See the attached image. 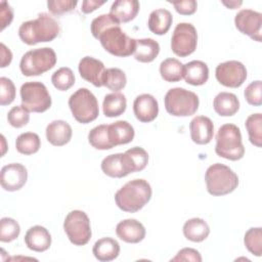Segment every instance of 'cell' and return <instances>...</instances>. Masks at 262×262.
<instances>
[{"label": "cell", "mask_w": 262, "mask_h": 262, "mask_svg": "<svg viewBox=\"0 0 262 262\" xmlns=\"http://www.w3.org/2000/svg\"><path fill=\"white\" fill-rule=\"evenodd\" d=\"M59 34L58 23L48 13H39L37 18L25 21L18 29L20 40L28 45L51 42Z\"/></svg>", "instance_id": "6da1fadb"}, {"label": "cell", "mask_w": 262, "mask_h": 262, "mask_svg": "<svg viewBox=\"0 0 262 262\" xmlns=\"http://www.w3.org/2000/svg\"><path fill=\"white\" fill-rule=\"evenodd\" d=\"M151 193V186L146 180L133 179L116 192L115 202L122 211L135 213L149 202Z\"/></svg>", "instance_id": "7a4b0ae2"}, {"label": "cell", "mask_w": 262, "mask_h": 262, "mask_svg": "<svg viewBox=\"0 0 262 262\" xmlns=\"http://www.w3.org/2000/svg\"><path fill=\"white\" fill-rule=\"evenodd\" d=\"M215 152L226 160L237 161L245 155L239 128L234 124L222 125L216 134Z\"/></svg>", "instance_id": "3957f363"}, {"label": "cell", "mask_w": 262, "mask_h": 262, "mask_svg": "<svg viewBox=\"0 0 262 262\" xmlns=\"http://www.w3.org/2000/svg\"><path fill=\"white\" fill-rule=\"evenodd\" d=\"M207 190L214 196L225 195L238 185L237 175L226 165L216 163L211 165L205 174Z\"/></svg>", "instance_id": "277c9868"}, {"label": "cell", "mask_w": 262, "mask_h": 262, "mask_svg": "<svg viewBox=\"0 0 262 262\" xmlns=\"http://www.w3.org/2000/svg\"><path fill=\"white\" fill-rule=\"evenodd\" d=\"M97 40L105 51L118 57H127L134 53L136 39L129 37L120 27V25L112 26L102 31Z\"/></svg>", "instance_id": "5b68a950"}, {"label": "cell", "mask_w": 262, "mask_h": 262, "mask_svg": "<svg viewBox=\"0 0 262 262\" xmlns=\"http://www.w3.org/2000/svg\"><path fill=\"white\" fill-rule=\"evenodd\" d=\"M165 108L174 117H189L196 113L200 104L198 95L184 88L175 87L165 95Z\"/></svg>", "instance_id": "8992f818"}, {"label": "cell", "mask_w": 262, "mask_h": 262, "mask_svg": "<svg viewBox=\"0 0 262 262\" xmlns=\"http://www.w3.org/2000/svg\"><path fill=\"white\" fill-rule=\"evenodd\" d=\"M55 63V51L50 47H42L26 52L20 59L19 69L24 76L33 77L51 70Z\"/></svg>", "instance_id": "52a82bcc"}, {"label": "cell", "mask_w": 262, "mask_h": 262, "mask_svg": "<svg viewBox=\"0 0 262 262\" xmlns=\"http://www.w3.org/2000/svg\"><path fill=\"white\" fill-rule=\"evenodd\" d=\"M69 106L75 120L81 124L94 121L99 115L98 102L87 88H79L69 98Z\"/></svg>", "instance_id": "ba28073f"}, {"label": "cell", "mask_w": 262, "mask_h": 262, "mask_svg": "<svg viewBox=\"0 0 262 262\" xmlns=\"http://www.w3.org/2000/svg\"><path fill=\"white\" fill-rule=\"evenodd\" d=\"M21 105L29 112L44 113L51 106V97L41 82H27L20 87Z\"/></svg>", "instance_id": "9c48e42d"}, {"label": "cell", "mask_w": 262, "mask_h": 262, "mask_svg": "<svg viewBox=\"0 0 262 262\" xmlns=\"http://www.w3.org/2000/svg\"><path fill=\"white\" fill-rule=\"evenodd\" d=\"M63 229L70 242L75 246H84L91 238L90 220L81 210L71 211L64 218Z\"/></svg>", "instance_id": "30bf717a"}, {"label": "cell", "mask_w": 262, "mask_h": 262, "mask_svg": "<svg viewBox=\"0 0 262 262\" xmlns=\"http://www.w3.org/2000/svg\"><path fill=\"white\" fill-rule=\"evenodd\" d=\"M198 33L193 25L189 23L178 24L171 38V49L180 57L190 55L196 49Z\"/></svg>", "instance_id": "8fae6325"}, {"label": "cell", "mask_w": 262, "mask_h": 262, "mask_svg": "<svg viewBox=\"0 0 262 262\" xmlns=\"http://www.w3.org/2000/svg\"><path fill=\"white\" fill-rule=\"evenodd\" d=\"M215 76L221 85L229 88H237L247 79V69L241 61L228 60L216 67Z\"/></svg>", "instance_id": "7c38bea8"}, {"label": "cell", "mask_w": 262, "mask_h": 262, "mask_svg": "<svg viewBox=\"0 0 262 262\" xmlns=\"http://www.w3.org/2000/svg\"><path fill=\"white\" fill-rule=\"evenodd\" d=\"M235 28L244 35L257 42H261L262 14L252 9H242L234 17Z\"/></svg>", "instance_id": "4fadbf2b"}, {"label": "cell", "mask_w": 262, "mask_h": 262, "mask_svg": "<svg viewBox=\"0 0 262 262\" xmlns=\"http://www.w3.org/2000/svg\"><path fill=\"white\" fill-rule=\"evenodd\" d=\"M28 180V171L19 163L5 165L1 169L0 183L6 191H16L20 189Z\"/></svg>", "instance_id": "5bb4252c"}, {"label": "cell", "mask_w": 262, "mask_h": 262, "mask_svg": "<svg viewBox=\"0 0 262 262\" xmlns=\"http://www.w3.org/2000/svg\"><path fill=\"white\" fill-rule=\"evenodd\" d=\"M80 76L87 82H90L95 87L103 86V76L105 68L102 61L92 56L83 57L78 66Z\"/></svg>", "instance_id": "9a60e30c"}, {"label": "cell", "mask_w": 262, "mask_h": 262, "mask_svg": "<svg viewBox=\"0 0 262 262\" xmlns=\"http://www.w3.org/2000/svg\"><path fill=\"white\" fill-rule=\"evenodd\" d=\"M133 112L138 121L142 123L152 122L159 114L158 100L151 94H140L133 102Z\"/></svg>", "instance_id": "2e32d148"}, {"label": "cell", "mask_w": 262, "mask_h": 262, "mask_svg": "<svg viewBox=\"0 0 262 262\" xmlns=\"http://www.w3.org/2000/svg\"><path fill=\"white\" fill-rule=\"evenodd\" d=\"M190 138L196 144H208L214 135V124L210 118L196 116L189 123Z\"/></svg>", "instance_id": "e0dca14e"}, {"label": "cell", "mask_w": 262, "mask_h": 262, "mask_svg": "<svg viewBox=\"0 0 262 262\" xmlns=\"http://www.w3.org/2000/svg\"><path fill=\"white\" fill-rule=\"evenodd\" d=\"M116 233L120 239L129 244H137L145 237V228L136 219H125L117 224Z\"/></svg>", "instance_id": "ac0fdd59"}, {"label": "cell", "mask_w": 262, "mask_h": 262, "mask_svg": "<svg viewBox=\"0 0 262 262\" xmlns=\"http://www.w3.org/2000/svg\"><path fill=\"white\" fill-rule=\"evenodd\" d=\"M25 244L30 250L41 253L50 248L51 235L45 227L35 225L30 227L26 232Z\"/></svg>", "instance_id": "d6986e66"}, {"label": "cell", "mask_w": 262, "mask_h": 262, "mask_svg": "<svg viewBox=\"0 0 262 262\" xmlns=\"http://www.w3.org/2000/svg\"><path fill=\"white\" fill-rule=\"evenodd\" d=\"M46 138L54 146H62L70 142L73 130L69 123L63 120H54L46 127Z\"/></svg>", "instance_id": "ffe728a7"}, {"label": "cell", "mask_w": 262, "mask_h": 262, "mask_svg": "<svg viewBox=\"0 0 262 262\" xmlns=\"http://www.w3.org/2000/svg\"><path fill=\"white\" fill-rule=\"evenodd\" d=\"M140 8L137 0H117L110 9V14L119 23L125 24L133 20Z\"/></svg>", "instance_id": "44dd1931"}, {"label": "cell", "mask_w": 262, "mask_h": 262, "mask_svg": "<svg viewBox=\"0 0 262 262\" xmlns=\"http://www.w3.org/2000/svg\"><path fill=\"white\" fill-rule=\"evenodd\" d=\"M183 79L192 86L204 85L209 79V68L202 60H191L183 64Z\"/></svg>", "instance_id": "7402d4cb"}, {"label": "cell", "mask_w": 262, "mask_h": 262, "mask_svg": "<svg viewBox=\"0 0 262 262\" xmlns=\"http://www.w3.org/2000/svg\"><path fill=\"white\" fill-rule=\"evenodd\" d=\"M134 135V128L127 121L120 120L108 125V137L114 146L131 142Z\"/></svg>", "instance_id": "603a6c76"}, {"label": "cell", "mask_w": 262, "mask_h": 262, "mask_svg": "<svg viewBox=\"0 0 262 262\" xmlns=\"http://www.w3.org/2000/svg\"><path fill=\"white\" fill-rule=\"evenodd\" d=\"M123 161L128 174L140 172L146 167L148 163V154L144 148L140 146H134L127 149L123 154Z\"/></svg>", "instance_id": "cb8c5ba5"}, {"label": "cell", "mask_w": 262, "mask_h": 262, "mask_svg": "<svg viewBox=\"0 0 262 262\" xmlns=\"http://www.w3.org/2000/svg\"><path fill=\"white\" fill-rule=\"evenodd\" d=\"M92 252L98 261L108 262L115 260L119 256L120 245L112 237H102L95 242Z\"/></svg>", "instance_id": "d4e9b609"}, {"label": "cell", "mask_w": 262, "mask_h": 262, "mask_svg": "<svg viewBox=\"0 0 262 262\" xmlns=\"http://www.w3.org/2000/svg\"><path fill=\"white\" fill-rule=\"evenodd\" d=\"M215 112L221 117H230L237 113L239 101L235 94L230 92H220L213 100Z\"/></svg>", "instance_id": "484cf974"}, {"label": "cell", "mask_w": 262, "mask_h": 262, "mask_svg": "<svg viewBox=\"0 0 262 262\" xmlns=\"http://www.w3.org/2000/svg\"><path fill=\"white\" fill-rule=\"evenodd\" d=\"M173 16L171 12L165 8H159L150 12L147 20L148 29L156 35L166 34L172 25Z\"/></svg>", "instance_id": "4316f807"}, {"label": "cell", "mask_w": 262, "mask_h": 262, "mask_svg": "<svg viewBox=\"0 0 262 262\" xmlns=\"http://www.w3.org/2000/svg\"><path fill=\"white\" fill-rule=\"evenodd\" d=\"M160 53L159 43L151 39H136V45L134 50V58L139 62H151Z\"/></svg>", "instance_id": "83f0119b"}, {"label": "cell", "mask_w": 262, "mask_h": 262, "mask_svg": "<svg viewBox=\"0 0 262 262\" xmlns=\"http://www.w3.org/2000/svg\"><path fill=\"white\" fill-rule=\"evenodd\" d=\"M182 230L185 238L193 243L205 241L210 233L208 223L202 218H191L187 220L184 223Z\"/></svg>", "instance_id": "f1b7e54d"}, {"label": "cell", "mask_w": 262, "mask_h": 262, "mask_svg": "<svg viewBox=\"0 0 262 262\" xmlns=\"http://www.w3.org/2000/svg\"><path fill=\"white\" fill-rule=\"evenodd\" d=\"M127 107V100L123 93L113 92L104 96L102 102L103 114L107 118L119 117L124 114Z\"/></svg>", "instance_id": "f546056e"}, {"label": "cell", "mask_w": 262, "mask_h": 262, "mask_svg": "<svg viewBox=\"0 0 262 262\" xmlns=\"http://www.w3.org/2000/svg\"><path fill=\"white\" fill-rule=\"evenodd\" d=\"M101 170L106 176L113 178H122L129 175L123 161V154L120 152L105 157L101 162Z\"/></svg>", "instance_id": "4dcf8cb0"}, {"label": "cell", "mask_w": 262, "mask_h": 262, "mask_svg": "<svg viewBox=\"0 0 262 262\" xmlns=\"http://www.w3.org/2000/svg\"><path fill=\"white\" fill-rule=\"evenodd\" d=\"M160 74L166 82H178L183 78V63L177 58H167L160 64Z\"/></svg>", "instance_id": "1f68e13d"}, {"label": "cell", "mask_w": 262, "mask_h": 262, "mask_svg": "<svg viewBox=\"0 0 262 262\" xmlns=\"http://www.w3.org/2000/svg\"><path fill=\"white\" fill-rule=\"evenodd\" d=\"M41 146V140L38 134L34 132H25L17 136L15 140L16 150L26 156L36 154Z\"/></svg>", "instance_id": "d6a6232c"}, {"label": "cell", "mask_w": 262, "mask_h": 262, "mask_svg": "<svg viewBox=\"0 0 262 262\" xmlns=\"http://www.w3.org/2000/svg\"><path fill=\"white\" fill-rule=\"evenodd\" d=\"M90 145L96 149L106 150L114 147L108 137V125H98L88 133Z\"/></svg>", "instance_id": "836d02e7"}, {"label": "cell", "mask_w": 262, "mask_h": 262, "mask_svg": "<svg viewBox=\"0 0 262 262\" xmlns=\"http://www.w3.org/2000/svg\"><path fill=\"white\" fill-rule=\"evenodd\" d=\"M249 139L257 147L262 145V115L260 113L250 115L245 123Z\"/></svg>", "instance_id": "e575fe53"}, {"label": "cell", "mask_w": 262, "mask_h": 262, "mask_svg": "<svg viewBox=\"0 0 262 262\" xmlns=\"http://www.w3.org/2000/svg\"><path fill=\"white\" fill-rule=\"evenodd\" d=\"M102 83L103 86H105L110 90L118 92L126 86L127 78L122 70L118 68H110L105 70Z\"/></svg>", "instance_id": "d590c367"}, {"label": "cell", "mask_w": 262, "mask_h": 262, "mask_svg": "<svg viewBox=\"0 0 262 262\" xmlns=\"http://www.w3.org/2000/svg\"><path fill=\"white\" fill-rule=\"evenodd\" d=\"M51 82L60 91H67L75 84V75L70 68L62 67L52 74Z\"/></svg>", "instance_id": "8d00e7d4"}, {"label": "cell", "mask_w": 262, "mask_h": 262, "mask_svg": "<svg viewBox=\"0 0 262 262\" xmlns=\"http://www.w3.org/2000/svg\"><path fill=\"white\" fill-rule=\"evenodd\" d=\"M20 227L16 220L10 217H3L0 220V241L10 243L18 237Z\"/></svg>", "instance_id": "74e56055"}, {"label": "cell", "mask_w": 262, "mask_h": 262, "mask_svg": "<svg viewBox=\"0 0 262 262\" xmlns=\"http://www.w3.org/2000/svg\"><path fill=\"white\" fill-rule=\"evenodd\" d=\"M244 243L246 248L253 255L260 257L262 254V228L252 227L244 236Z\"/></svg>", "instance_id": "f35d334b"}, {"label": "cell", "mask_w": 262, "mask_h": 262, "mask_svg": "<svg viewBox=\"0 0 262 262\" xmlns=\"http://www.w3.org/2000/svg\"><path fill=\"white\" fill-rule=\"evenodd\" d=\"M30 112L23 105L13 106L7 114L8 123L14 128H21L30 121Z\"/></svg>", "instance_id": "ab89813d"}, {"label": "cell", "mask_w": 262, "mask_h": 262, "mask_svg": "<svg viewBox=\"0 0 262 262\" xmlns=\"http://www.w3.org/2000/svg\"><path fill=\"white\" fill-rule=\"evenodd\" d=\"M247 102L254 106L262 104V82L260 80L250 83L244 92Z\"/></svg>", "instance_id": "60d3db41"}, {"label": "cell", "mask_w": 262, "mask_h": 262, "mask_svg": "<svg viewBox=\"0 0 262 262\" xmlns=\"http://www.w3.org/2000/svg\"><path fill=\"white\" fill-rule=\"evenodd\" d=\"M116 25H120V24L110 13L101 14L92 20L90 29H91V33H92L93 37L95 39H97V37L99 36V34L102 31H104L105 29H107L112 26H116Z\"/></svg>", "instance_id": "b9f144b4"}, {"label": "cell", "mask_w": 262, "mask_h": 262, "mask_svg": "<svg viewBox=\"0 0 262 262\" xmlns=\"http://www.w3.org/2000/svg\"><path fill=\"white\" fill-rule=\"evenodd\" d=\"M0 87V104L2 106L10 104L15 98V86L13 82L6 77H1Z\"/></svg>", "instance_id": "7bdbcfd3"}, {"label": "cell", "mask_w": 262, "mask_h": 262, "mask_svg": "<svg viewBox=\"0 0 262 262\" xmlns=\"http://www.w3.org/2000/svg\"><path fill=\"white\" fill-rule=\"evenodd\" d=\"M77 0H50L47 1L48 10L54 15H60L72 11L77 6Z\"/></svg>", "instance_id": "ee69618b"}, {"label": "cell", "mask_w": 262, "mask_h": 262, "mask_svg": "<svg viewBox=\"0 0 262 262\" xmlns=\"http://www.w3.org/2000/svg\"><path fill=\"white\" fill-rule=\"evenodd\" d=\"M175 8V10L182 15H191L198 9V3L195 0L185 1H169Z\"/></svg>", "instance_id": "f6af8a7d"}, {"label": "cell", "mask_w": 262, "mask_h": 262, "mask_svg": "<svg viewBox=\"0 0 262 262\" xmlns=\"http://www.w3.org/2000/svg\"><path fill=\"white\" fill-rule=\"evenodd\" d=\"M171 261H193V262H201L202 256L199 251L192 248H184L181 249L175 257L171 259Z\"/></svg>", "instance_id": "bcb514c9"}, {"label": "cell", "mask_w": 262, "mask_h": 262, "mask_svg": "<svg viewBox=\"0 0 262 262\" xmlns=\"http://www.w3.org/2000/svg\"><path fill=\"white\" fill-rule=\"evenodd\" d=\"M13 19V10L11 6L6 1L0 2V21L1 31H3L7 26L11 24Z\"/></svg>", "instance_id": "7dc6e473"}, {"label": "cell", "mask_w": 262, "mask_h": 262, "mask_svg": "<svg viewBox=\"0 0 262 262\" xmlns=\"http://www.w3.org/2000/svg\"><path fill=\"white\" fill-rule=\"evenodd\" d=\"M105 3V1H96V0H84L82 2V6H81V11L85 14L87 13H91L94 10H96L98 7H100L101 5H103Z\"/></svg>", "instance_id": "c3c4849f"}, {"label": "cell", "mask_w": 262, "mask_h": 262, "mask_svg": "<svg viewBox=\"0 0 262 262\" xmlns=\"http://www.w3.org/2000/svg\"><path fill=\"white\" fill-rule=\"evenodd\" d=\"M0 53H1V68H6L7 66L10 64L11 60H12V53L9 50V48H7L5 46L4 43L0 44Z\"/></svg>", "instance_id": "681fc988"}, {"label": "cell", "mask_w": 262, "mask_h": 262, "mask_svg": "<svg viewBox=\"0 0 262 262\" xmlns=\"http://www.w3.org/2000/svg\"><path fill=\"white\" fill-rule=\"evenodd\" d=\"M222 4L223 5H225L227 8H229V9H235V8H237V7H239L242 4H243V2L242 1H222Z\"/></svg>", "instance_id": "f907efd6"}]
</instances>
